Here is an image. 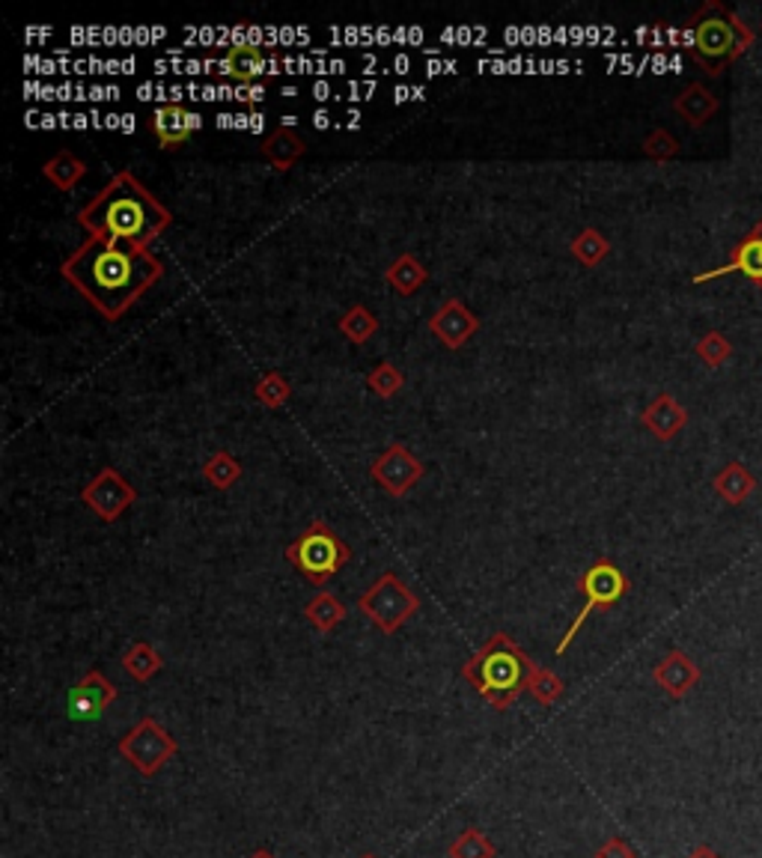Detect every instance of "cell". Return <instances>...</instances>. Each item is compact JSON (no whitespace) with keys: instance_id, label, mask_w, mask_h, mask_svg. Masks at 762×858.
I'll return each mask as SVG.
<instances>
[{"instance_id":"cell-1","label":"cell","mask_w":762,"mask_h":858,"mask_svg":"<svg viewBox=\"0 0 762 858\" xmlns=\"http://www.w3.org/2000/svg\"><path fill=\"white\" fill-rule=\"evenodd\" d=\"M60 274L113 322L161 281L164 266L149 248L111 245L90 236L60 266Z\"/></svg>"},{"instance_id":"cell-2","label":"cell","mask_w":762,"mask_h":858,"mask_svg":"<svg viewBox=\"0 0 762 858\" xmlns=\"http://www.w3.org/2000/svg\"><path fill=\"white\" fill-rule=\"evenodd\" d=\"M78 221L93 238L111 242V245L149 248L173 224V214L158 197H152V192L132 170H120L90 204L81 209Z\"/></svg>"},{"instance_id":"cell-3","label":"cell","mask_w":762,"mask_h":858,"mask_svg":"<svg viewBox=\"0 0 762 858\" xmlns=\"http://www.w3.org/2000/svg\"><path fill=\"white\" fill-rule=\"evenodd\" d=\"M533 659L506 633H494L480 650L462 665V679L480 695L492 710L506 712L527 689Z\"/></svg>"},{"instance_id":"cell-4","label":"cell","mask_w":762,"mask_h":858,"mask_svg":"<svg viewBox=\"0 0 762 858\" xmlns=\"http://www.w3.org/2000/svg\"><path fill=\"white\" fill-rule=\"evenodd\" d=\"M688 24H691L688 51L712 78H717L733 60H739L753 42V30H748L739 22V15L724 3H706Z\"/></svg>"},{"instance_id":"cell-5","label":"cell","mask_w":762,"mask_h":858,"mask_svg":"<svg viewBox=\"0 0 762 858\" xmlns=\"http://www.w3.org/2000/svg\"><path fill=\"white\" fill-rule=\"evenodd\" d=\"M286 561L302 573L310 585L322 588L352 561V549L340 540L322 519H314L295 540L286 546Z\"/></svg>"},{"instance_id":"cell-6","label":"cell","mask_w":762,"mask_h":858,"mask_svg":"<svg viewBox=\"0 0 762 858\" xmlns=\"http://www.w3.org/2000/svg\"><path fill=\"white\" fill-rule=\"evenodd\" d=\"M578 590H581L583 605L581 611H578V617L569 623V629H566V635L561 638V644H557V655H563L569 650V644L575 641V635L581 633V626L587 623L590 614L614 609L619 599L631 590V585H628L626 573H623L614 561L599 557L587 573H581V578H578Z\"/></svg>"},{"instance_id":"cell-7","label":"cell","mask_w":762,"mask_h":858,"mask_svg":"<svg viewBox=\"0 0 762 858\" xmlns=\"http://www.w3.org/2000/svg\"><path fill=\"white\" fill-rule=\"evenodd\" d=\"M358 609L370 617L376 629L393 635L420 611V597L405 581H400L396 573H381L370 588L364 590Z\"/></svg>"},{"instance_id":"cell-8","label":"cell","mask_w":762,"mask_h":858,"mask_svg":"<svg viewBox=\"0 0 762 858\" xmlns=\"http://www.w3.org/2000/svg\"><path fill=\"white\" fill-rule=\"evenodd\" d=\"M120 755L132 763L137 775L156 779L158 772L168 767L173 757L180 755V743L173 739L168 727L158 724V719L144 715V719L120 739Z\"/></svg>"},{"instance_id":"cell-9","label":"cell","mask_w":762,"mask_h":858,"mask_svg":"<svg viewBox=\"0 0 762 858\" xmlns=\"http://www.w3.org/2000/svg\"><path fill=\"white\" fill-rule=\"evenodd\" d=\"M81 501L84 507L93 510L101 522H116L125 510L137 501V489L125 480L116 468H101L99 475L93 477L90 483L81 489Z\"/></svg>"},{"instance_id":"cell-10","label":"cell","mask_w":762,"mask_h":858,"mask_svg":"<svg viewBox=\"0 0 762 858\" xmlns=\"http://www.w3.org/2000/svg\"><path fill=\"white\" fill-rule=\"evenodd\" d=\"M370 475L391 498H405V492H411L423 480V463L405 444L393 441L370 465Z\"/></svg>"},{"instance_id":"cell-11","label":"cell","mask_w":762,"mask_h":858,"mask_svg":"<svg viewBox=\"0 0 762 858\" xmlns=\"http://www.w3.org/2000/svg\"><path fill=\"white\" fill-rule=\"evenodd\" d=\"M116 695H120V691H116L111 679L93 667V671H87V674L69 689V719H75V722H96V719H101L105 712L111 710Z\"/></svg>"},{"instance_id":"cell-12","label":"cell","mask_w":762,"mask_h":858,"mask_svg":"<svg viewBox=\"0 0 762 858\" xmlns=\"http://www.w3.org/2000/svg\"><path fill=\"white\" fill-rule=\"evenodd\" d=\"M429 331L447 350H462L480 331V319H477V314H471V307L465 305L462 298H447L435 310V317L429 319Z\"/></svg>"},{"instance_id":"cell-13","label":"cell","mask_w":762,"mask_h":858,"mask_svg":"<svg viewBox=\"0 0 762 858\" xmlns=\"http://www.w3.org/2000/svg\"><path fill=\"white\" fill-rule=\"evenodd\" d=\"M197 128H200V113L188 111L182 105H158L156 111L149 113V132L156 135L158 147L164 152H176Z\"/></svg>"},{"instance_id":"cell-14","label":"cell","mask_w":762,"mask_h":858,"mask_svg":"<svg viewBox=\"0 0 762 858\" xmlns=\"http://www.w3.org/2000/svg\"><path fill=\"white\" fill-rule=\"evenodd\" d=\"M652 679H655V686L667 691L673 700H683L685 695L700 683V667H697L695 659L685 653V650L673 647L671 653L652 667Z\"/></svg>"},{"instance_id":"cell-15","label":"cell","mask_w":762,"mask_h":858,"mask_svg":"<svg viewBox=\"0 0 762 858\" xmlns=\"http://www.w3.org/2000/svg\"><path fill=\"white\" fill-rule=\"evenodd\" d=\"M729 271H741V274H748L751 281H757L762 286V221L753 226L748 236L741 238L739 245H733V250H729V257L724 266L697 274L695 283L715 281V278L729 274Z\"/></svg>"},{"instance_id":"cell-16","label":"cell","mask_w":762,"mask_h":858,"mask_svg":"<svg viewBox=\"0 0 762 858\" xmlns=\"http://www.w3.org/2000/svg\"><path fill=\"white\" fill-rule=\"evenodd\" d=\"M643 427L650 429L659 441H673L685 427H688V412L685 406L671 394H659L650 406L643 408Z\"/></svg>"},{"instance_id":"cell-17","label":"cell","mask_w":762,"mask_h":858,"mask_svg":"<svg viewBox=\"0 0 762 858\" xmlns=\"http://www.w3.org/2000/svg\"><path fill=\"white\" fill-rule=\"evenodd\" d=\"M224 78H233L238 87H254L262 75H271L266 54L257 46H233L218 63Z\"/></svg>"},{"instance_id":"cell-18","label":"cell","mask_w":762,"mask_h":858,"mask_svg":"<svg viewBox=\"0 0 762 858\" xmlns=\"http://www.w3.org/2000/svg\"><path fill=\"white\" fill-rule=\"evenodd\" d=\"M304 152H307V144H304V137L298 135L292 125L274 128V132L259 144V156L269 161L278 173H286V170L295 168Z\"/></svg>"},{"instance_id":"cell-19","label":"cell","mask_w":762,"mask_h":858,"mask_svg":"<svg viewBox=\"0 0 762 858\" xmlns=\"http://www.w3.org/2000/svg\"><path fill=\"white\" fill-rule=\"evenodd\" d=\"M673 111L679 113L691 128H703L717 113V99L703 84H688V87L673 99Z\"/></svg>"},{"instance_id":"cell-20","label":"cell","mask_w":762,"mask_h":858,"mask_svg":"<svg viewBox=\"0 0 762 858\" xmlns=\"http://www.w3.org/2000/svg\"><path fill=\"white\" fill-rule=\"evenodd\" d=\"M715 495L721 498V501H727V504H733V507H739V504H745L748 498H751V492L757 489V477L745 468L741 463H729L727 468H721L715 477Z\"/></svg>"},{"instance_id":"cell-21","label":"cell","mask_w":762,"mask_h":858,"mask_svg":"<svg viewBox=\"0 0 762 858\" xmlns=\"http://www.w3.org/2000/svg\"><path fill=\"white\" fill-rule=\"evenodd\" d=\"M384 281L391 283L400 295H415L423 283L429 281V271L415 254H400L396 260L384 269Z\"/></svg>"},{"instance_id":"cell-22","label":"cell","mask_w":762,"mask_h":858,"mask_svg":"<svg viewBox=\"0 0 762 858\" xmlns=\"http://www.w3.org/2000/svg\"><path fill=\"white\" fill-rule=\"evenodd\" d=\"M42 176L54 185L57 192H72L87 176V164L78 156H72L69 149H60L54 159L42 164Z\"/></svg>"},{"instance_id":"cell-23","label":"cell","mask_w":762,"mask_h":858,"mask_svg":"<svg viewBox=\"0 0 762 858\" xmlns=\"http://www.w3.org/2000/svg\"><path fill=\"white\" fill-rule=\"evenodd\" d=\"M120 662H123L125 674L135 679V683H149V679L156 677L158 671L164 667V659H161V653H158L149 641L132 644V647L120 655Z\"/></svg>"},{"instance_id":"cell-24","label":"cell","mask_w":762,"mask_h":858,"mask_svg":"<svg viewBox=\"0 0 762 858\" xmlns=\"http://www.w3.org/2000/svg\"><path fill=\"white\" fill-rule=\"evenodd\" d=\"M304 617L310 621V626H314L316 633H334L340 623L346 621V605L340 602V599L334 597V593H316L307 605H304Z\"/></svg>"},{"instance_id":"cell-25","label":"cell","mask_w":762,"mask_h":858,"mask_svg":"<svg viewBox=\"0 0 762 858\" xmlns=\"http://www.w3.org/2000/svg\"><path fill=\"white\" fill-rule=\"evenodd\" d=\"M336 328H340V334H343L348 343L364 346V343H370L372 334L379 331V319H376L370 307L352 305L343 317L336 319Z\"/></svg>"},{"instance_id":"cell-26","label":"cell","mask_w":762,"mask_h":858,"mask_svg":"<svg viewBox=\"0 0 762 858\" xmlns=\"http://www.w3.org/2000/svg\"><path fill=\"white\" fill-rule=\"evenodd\" d=\"M572 257L581 262L583 269H595L599 262L605 260L607 254H611V242L605 238V233L602 230H595V226H583L578 236L572 238Z\"/></svg>"},{"instance_id":"cell-27","label":"cell","mask_w":762,"mask_h":858,"mask_svg":"<svg viewBox=\"0 0 762 858\" xmlns=\"http://www.w3.org/2000/svg\"><path fill=\"white\" fill-rule=\"evenodd\" d=\"M202 477H206V483L214 486L218 492H226V489H233V486L238 483L242 465H238V459L230 451H218L202 463Z\"/></svg>"},{"instance_id":"cell-28","label":"cell","mask_w":762,"mask_h":858,"mask_svg":"<svg viewBox=\"0 0 762 858\" xmlns=\"http://www.w3.org/2000/svg\"><path fill=\"white\" fill-rule=\"evenodd\" d=\"M527 691L533 695V700H537L539 707H554V703L563 698L566 683H563L554 671H549V667L533 665L530 677H527Z\"/></svg>"},{"instance_id":"cell-29","label":"cell","mask_w":762,"mask_h":858,"mask_svg":"<svg viewBox=\"0 0 762 858\" xmlns=\"http://www.w3.org/2000/svg\"><path fill=\"white\" fill-rule=\"evenodd\" d=\"M254 396H257V403H262L266 408H281L286 406V400L292 396V384L283 373L269 370L266 376H259V382L254 384Z\"/></svg>"},{"instance_id":"cell-30","label":"cell","mask_w":762,"mask_h":858,"mask_svg":"<svg viewBox=\"0 0 762 858\" xmlns=\"http://www.w3.org/2000/svg\"><path fill=\"white\" fill-rule=\"evenodd\" d=\"M450 858H494L497 856V849H494V844L489 841V835L486 832H480V829H465L453 844H450L447 849Z\"/></svg>"},{"instance_id":"cell-31","label":"cell","mask_w":762,"mask_h":858,"mask_svg":"<svg viewBox=\"0 0 762 858\" xmlns=\"http://www.w3.org/2000/svg\"><path fill=\"white\" fill-rule=\"evenodd\" d=\"M367 384H370L372 394H379L381 400H393V396L403 391L405 376L400 373V367L391 361H381L376 370H370L367 376Z\"/></svg>"},{"instance_id":"cell-32","label":"cell","mask_w":762,"mask_h":858,"mask_svg":"<svg viewBox=\"0 0 762 858\" xmlns=\"http://www.w3.org/2000/svg\"><path fill=\"white\" fill-rule=\"evenodd\" d=\"M695 352H697V358L706 364V367L717 370L721 364H727V358L733 355V346H729V340L724 338L721 331H709L706 338L697 343Z\"/></svg>"},{"instance_id":"cell-33","label":"cell","mask_w":762,"mask_h":858,"mask_svg":"<svg viewBox=\"0 0 762 858\" xmlns=\"http://www.w3.org/2000/svg\"><path fill=\"white\" fill-rule=\"evenodd\" d=\"M643 156L652 161H671L679 156V144H676V137L667 128H655L643 140Z\"/></svg>"},{"instance_id":"cell-34","label":"cell","mask_w":762,"mask_h":858,"mask_svg":"<svg viewBox=\"0 0 762 858\" xmlns=\"http://www.w3.org/2000/svg\"><path fill=\"white\" fill-rule=\"evenodd\" d=\"M593 858H638V849L631 847L626 837L614 835V837H607L605 844L595 849Z\"/></svg>"},{"instance_id":"cell-35","label":"cell","mask_w":762,"mask_h":858,"mask_svg":"<svg viewBox=\"0 0 762 858\" xmlns=\"http://www.w3.org/2000/svg\"><path fill=\"white\" fill-rule=\"evenodd\" d=\"M262 96H266V90L254 84V87H238L236 99H238V102H259Z\"/></svg>"},{"instance_id":"cell-36","label":"cell","mask_w":762,"mask_h":858,"mask_svg":"<svg viewBox=\"0 0 762 858\" xmlns=\"http://www.w3.org/2000/svg\"><path fill=\"white\" fill-rule=\"evenodd\" d=\"M688 858H721V856H717L715 849L709 847V844H697V847L691 849V856H688Z\"/></svg>"},{"instance_id":"cell-37","label":"cell","mask_w":762,"mask_h":858,"mask_svg":"<svg viewBox=\"0 0 762 858\" xmlns=\"http://www.w3.org/2000/svg\"><path fill=\"white\" fill-rule=\"evenodd\" d=\"M247 858H278V856H274L271 849L262 847V849H254V853H250V856H247Z\"/></svg>"},{"instance_id":"cell-38","label":"cell","mask_w":762,"mask_h":858,"mask_svg":"<svg viewBox=\"0 0 762 858\" xmlns=\"http://www.w3.org/2000/svg\"><path fill=\"white\" fill-rule=\"evenodd\" d=\"M360 858H379V856H376V853H364V856H360Z\"/></svg>"}]
</instances>
